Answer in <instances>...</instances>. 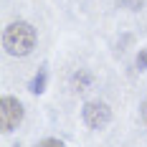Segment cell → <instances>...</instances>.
<instances>
[{
	"mask_svg": "<svg viewBox=\"0 0 147 147\" xmlns=\"http://www.w3.org/2000/svg\"><path fill=\"white\" fill-rule=\"evenodd\" d=\"M3 48L10 56H28L36 48V28L26 20H15L3 30Z\"/></svg>",
	"mask_w": 147,
	"mask_h": 147,
	"instance_id": "1",
	"label": "cell"
},
{
	"mask_svg": "<svg viewBox=\"0 0 147 147\" xmlns=\"http://www.w3.org/2000/svg\"><path fill=\"white\" fill-rule=\"evenodd\" d=\"M81 119L89 129H102L112 122V109L104 102H86L81 109Z\"/></svg>",
	"mask_w": 147,
	"mask_h": 147,
	"instance_id": "2",
	"label": "cell"
},
{
	"mask_svg": "<svg viewBox=\"0 0 147 147\" xmlns=\"http://www.w3.org/2000/svg\"><path fill=\"white\" fill-rule=\"evenodd\" d=\"M20 122H23V104L15 96H3L0 99V129L13 132Z\"/></svg>",
	"mask_w": 147,
	"mask_h": 147,
	"instance_id": "3",
	"label": "cell"
},
{
	"mask_svg": "<svg viewBox=\"0 0 147 147\" xmlns=\"http://www.w3.org/2000/svg\"><path fill=\"white\" fill-rule=\"evenodd\" d=\"M46 81H48V69L41 66L38 74L33 76V81H30V91H33L36 96H38V94H43V91H46Z\"/></svg>",
	"mask_w": 147,
	"mask_h": 147,
	"instance_id": "4",
	"label": "cell"
},
{
	"mask_svg": "<svg viewBox=\"0 0 147 147\" xmlns=\"http://www.w3.org/2000/svg\"><path fill=\"white\" fill-rule=\"evenodd\" d=\"M137 69L147 71V48H142V51L137 53Z\"/></svg>",
	"mask_w": 147,
	"mask_h": 147,
	"instance_id": "5",
	"label": "cell"
},
{
	"mask_svg": "<svg viewBox=\"0 0 147 147\" xmlns=\"http://www.w3.org/2000/svg\"><path fill=\"white\" fill-rule=\"evenodd\" d=\"M38 147H63V142L61 140H53V137H46V140L38 142Z\"/></svg>",
	"mask_w": 147,
	"mask_h": 147,
	"instance_id": "6",
	"label": "cell"
},
{
	"mask_svg": "<svg viewBox=\"0 0 147 147\" xmlns=\"http://www.w3.org/2000/svg\"><path fill=\"white\" fill-rule=\"evenodd\" d=\"M122 5H127L129 10H140L145 5V0H122Z\"/></svg>",
	"mask_w": 147,
	"mask_h": 147,
	"instance_id": "7",
	"label": "cell"
},
{
	"mask_svg": "<svg viewBox=\"0 0 147 147\" xmlns=\"http://www.w3.org/2000/svg\"><path fill=\"white\" fill-rule=\"evenodd\" d=\"M142 119H145V124H147V99L142 102Z\"/></svg>",
	"mask_w": 147,
	"mask_h": 147,
	"instance_id": "8",
	"label": "cell"
}]
</instances>
